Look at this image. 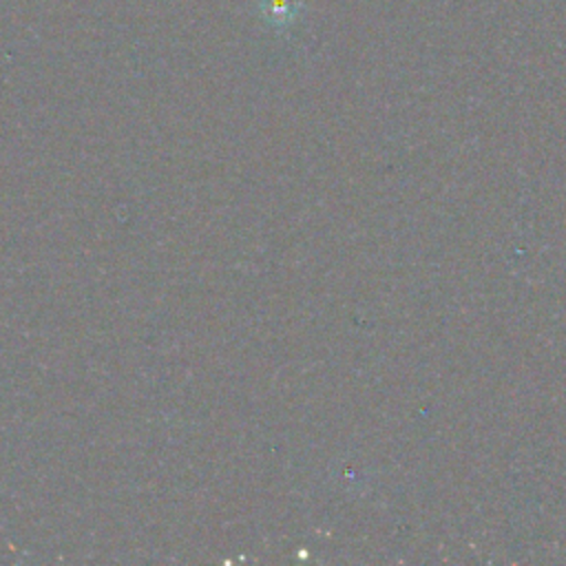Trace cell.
Instances as JSON below:
<instances>
[{
  "label": "cell",
  "mask_w": 566,
  "mask_h": 566,
  "mask_svg": "<svg viewBox=\"0 0 566 566\" xmlns=\"http://www.w3.org/2000/svg\"><path fill=\"white\" fill-rule=\"evenodd\" d=\"M301 9V0H261V13L276 27H287Z\"/></svg>",
  "instance_id": "6da1fadb"
}]
</instances>
